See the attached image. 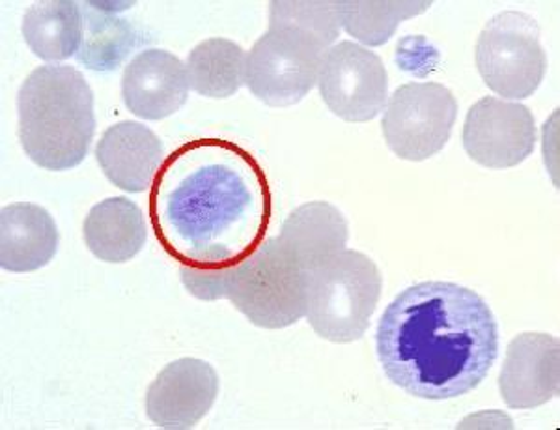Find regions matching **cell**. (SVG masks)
I'll return each instance as SVG.
<instances>
[{"label":"cell","instance_id":"obj_15","mask_svg":"<svg viewBox=\"0 0 560 430\" xmlns=\"http://www.w3.org/2000/svg\"><path fill=\"white\" fill-rule=\"evenodd\" d=\"M58 249V229L51 213L33 202H13L0 213V266L28 274L51 263Z\"/></svg>","mask_w":560,"mask_h":430},{"label":"cell","instance_id":"obj_6","mask_svg":"<svg viewBox=\"0 0 560 430\" xmlns=\"http://www.w3.org/2000/svg\"><path fill=\"white\" fill-rule=\"evenodd\" d=\"M475 60L486 86L504 100L533 96L548 71L540 26L523 12L491 18L478 36Z\"/></svg>","mask_w":560,"mask_h":430},{"label":"cell","instance_id":"obj_18","mask_svg":"<svg viewBox=\"0 0 560 430\" xmlns=\"http://www.w3.org/2000/svg\"><path fill=\"white\" fill-rule=\"evenodd\" d=\"M26 46L45 62H62L83 46L81 4L71 0L34 2L23 20Z\"/></svg>","mask_w":560,"mask_h":430},{"label":"cell","instance_id":"obj_13","mask_svg":"<svg viewBox=\"0 0 560 430\" xmlns=\"http://www.w3.org/2000/svg\"><path fill=\"white\" fill-rule=\"evenodd\" d=\"M187 68L165 49H147L126 66L121 97L142 120H163L178 113L189 97Z\"/></svg>","mask_w":560,"mask_h":430},{"label":"cell","instance_id":"obj_2","mask_svg":"<svg viewBox=\"0 0 560 430\" xmlns=\"http://www.w3.org/2000/svg\"><path fill=\"white\" fill-rule=\"evenodd\" d=\"M393 384L413 397L446 400L477 390L499 353L490 305L471 289L427 281L396 295L376 334Z\"/></svg>","mask_w":560,"mask_h":430},{"label":"cell","instance_id":"obj_16","mask_svg":"<svg viewBox=\"0 0 560 430\" xmlns=\"http://www.w3.org/2000/svg\"><path fill=\"white\" fill-rule=\"evenodd\" d=\"M348 221L342 212L324 200L306 202L288 216L279 242L303 270H313L346 249Z\"/></svg>","mask_w":560,"mask_h":430},{"label":"cell","instance_id":"obj_20","mask_svg":"<svg viewBox=\"0 0 560 430\" xmlns=\"http://www.w3.org/2000/svg\"><path fill=\"white\" fill-rule=\"evenodd\" d=\"M81 10L84 38L77 60L90 70H115L137 44L133 25L118 18L115 8H107V4L83 2Z\"/></svg>","mask_w":560,"mask_h":430},{"label":"cell","instance_id":"obj_10","mask_svg":"<svg viewBox=\"0 0 560 430\" xmlns=\"http://www.w3.org/2000/svg\"><path fill=\"white\" fill-rule=\"evenodd\" d=\"M536 147L535 116L522 103L488 96L472 105L464 124V148L478 165L516 167Z\"/></svg>","mask_w":560,"mask_h":430},{"label":"cell","instance_id":"obj_17","mask_svg":"<svg viewBox=\"0 0 560 430\" xmlns=\"http://www.w3.org/2000/svg\"><path fill=\"white\" fill-rule=\"evenodd\" d=\"M83 234L94 257L103 263H128L147 244V221L133 200L113 197L90 210Z\"/></svg>","mask_w":560,"mask_h":430},{"label":"cell","instance_id":"obj_14","mask_svg":"<svg viewBox=\"0 0 560 430\" xmlns=\"http://www.w3.org/2000/svg\"><path fill=\"white\" fill-rule=\"evenodd\" d=\"M165 148L152 129L139 123H118L97 141L96 160L103 174L128 193L152 189Z\"/></svg>","mask_w":560,"mask_h":430},{"label":"cell","instance_id":"obj_21","mask_svg":"<svg viewBox=\"0 0 560 430\" xmlns=\"http://www.w3.org/2000/svg\"><path fill=\"white\" fill-rule=\"evenodd\" d=\"M340 26L370 47L383 46L409 18L427 12L432 2L413 0H337Z\"/></svg>","mask_w":560,"mask_h":430},{"label":"cell","instance_id":"obj_9","mask_svg":"<svg viewBox=\"0 0 560 430\" xmlns=\"http://www.w3.org/2000/svg\"><path fill=\"white\" fill-rule=\"evenodd\" d=\"M318 86L325 105L346 123H370L388 102L382 58L355 42H340L324 53Z\"/></svg>","mask_w":560,"mask_h":430},{"label":"cell","instance_id":"obj_12","mask_svg":"<svg viewBox=\"0 0 560 430\" xmlns=\"http://www.w3.org/2000/svg\"><path fill=\"white\" fill-rule=\"evenodd\" d=\"M560 342L555 335L522 334L506 350L499 392L514 410L546 405L559 395Z\"/></svg>","mask_w":560,"mask_h":430},{"label":"cell","instance_id":"obj_5","mask_svg":"<svg viewBox=\"0 0 560 430\" xmlns=\"http://www.w3.org/2000/svg\"><path fill=\"white\" fill-rule=\"evenodd\" d=\"M224 298L258 328H288L306 313V271L279 239L264 240L226 270Z\"/></svg>","mask_w":560,"mask_h":430},{"label":"cell","instance_id":"obj_11","mask_svg":"<svg viewBox=\"0 0 560 430\" xmlns=\"http://www.w3.org/2000/svg\"><path fill=\"white\" fill-rule=\"evenodd\" d=\"M219 395L215 369L202 360L173 361L147 392V414L161 429H192Z\"/></svg>","mask_w":560,"mask_h":430},{"label":"cell","instance_id":"obj_7","mask_svg":"<svg viewBox=\"0 0 560 430\" xmlns=\"http://www.w3.org/2000/svg\"><path fill=\"white\" fill-rule=\"evenodd\" d=\"M325 51L316 36L298 26H269L247 53L245 84L269 107L295 105L318 84Z\"/></svg>","mask_w":560,"mask_h":430},{"label":"cell","instance_id":"obj_22","mask_svg":"<svg viewBox=\"0 0 560 430\" xmlns=\"http://www.w3.org/2000/svg\"><path fill=\"white\" fill-rule=\"evenodd\" d=\"M269 7H271L269 8V26H298L301 31L316 36L327 49L337 42L342 28L337 2L332 0H313V2L275 0Z\"/></svg>","mask_w":560,"mask_h":430},{"label":"cell","instance_id":"obj_19","mask_svg":"<svg viewBox=\"0 0 560 430\" xmlns=\"http://www.w3.org/2000/svg\"><path fill=\"white\" fill-rule=\"evenodd\" d=\"M185 68L192 91L200 96L224 100L234 96L245 84L247 53L232 39L210 38L189 53Z\"/></svg>","mask_w":560,"mask_h":430},{"label":"cell","instance_id":"obj_1","mask_svg":"<svg viewBox=\"0 0 560 430\" xmlns=\"http://www.w3.org/2000/svg\"><path fill=\"white\" fill-rule=\"evenodd\" d=\"M273 191L255 155L217 137L195 139L168 155L150 189V221L179 266L226 270L266 240Z\"/></svg>","mask_w":560,"mask_h":430},{"label":"cell","instance_id":"obj_4","mask_svg":"<svg viewBox=\"0 0 560 430\" xmlns=\"http://www.w3.org/2000/svg\"><path fill=\"white\" fill-rule=\"evenodd\" d=\"M376 263L345 249L306 271V321L325 340L346 345L366 334L382 295Z\"/></svg>","mask_w":560,"mask_h":430},{"label":"cell","instance_id":"obj_8","mask_svg":"<svg viewBox=\"0 0 560 430\" xmlns=\"http://www.w3.org/2000/svg\"><path fill=\"white\" fill-rule=\"evenodd\" d=\"M456 118L458 102L443 84H401L383 111V137L401 160L424 161L445 148Z\"/></svg>","mask_w":560,"mask_h":430},{"label":"cell","instance_id":"obj_3","mask_svg":"<svg viewBox=\"0 0 560 430\" xmlns=\"http://www.w3.org/2000/svg\"><path fill=\"white\" fill-rule=\"evenodd\" d=\"M20 141L25 154L47 171L83 163L96 133L94 94L71 66H39L18 94Z\"/></svg>","mask_w":560,"mask_h":430}]
</instances>
